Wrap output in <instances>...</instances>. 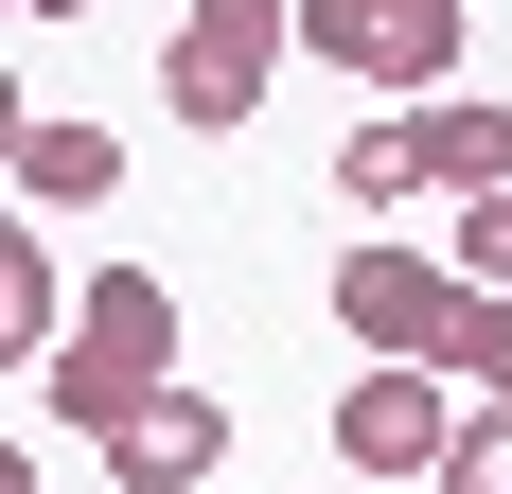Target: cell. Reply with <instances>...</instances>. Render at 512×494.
<instances>
[{
	"mask_svg": "<svg viewBox=\"0 0 512 494\" xmlns=\"http://www.w3.org/2000/svg\"><path fill=\"white\" fill-rule=\"evenodd\" d=\"M212 477H230V406H212L195 371L124 406V442H106V494H212Z\"/></svg>",
	"mask_w": 512,
	"mask_h": 494,
	"instance_id": "8992f818",
	"label": "cell"
},
{
	"mask_svg": "<svg viewBox=\"0 0 512 494\" xmlns=\"http://www.w3.org/2000/svg\"><path fill=\"white\" fill-rule=\"evenodd\" d=\"M442 265H460V283H495V300H512V177H495V195H460V230H442Z\"/></svg>",
	"mask_w": 512,
	"mask_h": 494,
	"instance_id": "4fadbf2b",
	"label": "cell"
},
{
	"mask_svg": "<svg viewBox=\"0 0 512 494\" xmlns=\"http://www.w3.org/2000/svg\"><path fill=\"white\" fill-rule=\"evenodd\" d=\"M442 371H460V389H512V300H495V283H460V318H442Z\"/></svg>",
	"mask_w": 512,
	"mask_h": 494,
	"instance_id": "8fae6325",
	"label": "cell"
},
{
	"mask_svg": "<svg viewBox=\"0 0 512 494\" xmlns=\"http://www.w3.org/2000/svg\"><path fill=\"white\" fill-rule=\"evenodd\" d=\"M301 53L371 106H424L460 89V0H301Z\"/></svg>",
	"mask_w": 512,
	"mask_h": 494,
	"instance_id": "3957f363",
	"label": "cell"
},
{
	"mask_svg": "<svg viewBox=\"0 0 512 494\" xmlns=\"http://www.w3.org/2000/svg\"><path fill=\"white\" fill-rule=\"evenodd\" d=\"M424 494H512V406H495V389L460 406V459H442V477H424Z\"/></svg>",
	"mask_w": 512,
	"mask_h": 494,
	"instance_id": "7c38bea8",
	"label": "cell"
},
{
	"mask_svg": "<svg viewBox=\"0 0 512 494\" xmlns=\"http://www.w3.org/2000/svg\"><path fill=\"white\" fill-rule=\"evenodd\" d=\"M460 371H442V353H354V389H336V459H354V477H442V459H460Z\"/></svg>",
	"mask_w": 512,
	"mask_h": 494,
	"instance_id": "277c9868",
	"label": "cell"
},
{
	"mask_svg": "<svg viewBox=\"0 0 512 494\" xmlns=\"http://www.w3.org/2000/svg\"><path fill=\"white\" fill-rule=\"evenodd\" d=\"M442 195V159H424V106H371L354 142H336V212H407Z\"/></svg>",
	"mask_w": 512,
	"mask_h": 494,
	"instance_id": "ba28073f",
	"label": "cell"
},
{
	"mask_svg": "<svg viewBox=\"0 0 512 494\" xmlns=\"http://www.w3.org/2000/svg\"><path fill=\"white\" fill-rule=\"evenodd\" d=\"M53 336H71V300H53V247H36V230H0V371H36Z\"/></svg>",
	"mask_w": 512,
	"mask_h": 494,
	"instance_id": "30bf717a",
	"label": "cell"
},
{
	"mask_svg": "<svg viewBox=\"0 0 512 494\" xmlns=\"http://www.w3.org/2000/svg\"><path fill=\"white\" fill-rule=\"evenodd\" d=\"M424 159H442V195H495V177H512V106L424 89Z\"/></svg>",
	"mask_w": 512,
	"mask_h": 494,
	"instance_id": "9c48e42d",
	"label": "cell"
},
{
	"mask_svg": "<svg viewBox=\"0 0 512 494\" xmlns=\"http://www.w3.org/2000/svg\"><path fill=\"white\" fill-rule=\"evenodd\" d=\"M495 406H512V389H495Z\"/></svg>",
	"mask_w": 512,
	"mask_h": 494,
	"instance_id": "9a60e30c",
	"label": "cell"
},
{
	"mask_svg": "<svg viewBox=\"0 0 512 494\" xmlns=\"http://www.w3.org/2000/svg\"><path fill=\"white\" fill-rule=\"evenodd\" d=\"M106 195H124V142L36 106V124H18V212H106Z\"/></svg>",
	"mask_w": 512,
	"mask_h": 494,
	"instance_id": "52a82bcc",
	"label": "cell"
},
{
	"mask_svg": "<svg viewBox=\"0 0 512 494\" xmlns=\"http://www.w3.org/2000/svg\"><path fill=\"white\" fill-rule=\"evenodd\" d=\"M301 53V0H177V53H159V106L195 124V142H230L265 106V71Z\"/></svg>",
	"mask_w": 512,
	"mask_h": 494,
	"instance_id": "7a4b0ae2",
	"label": "cell"
},
{
	"mask_svg": "<svg viewBox=\"0 0 512 494\" xmlns=\"http://www.w3.org/2000/svg\"><path fill=\"white\" fill-rule=\"evenodd\" d=\"M142 389H177V283H159V265H89L71 336L36 353V406L71 424V442H124Z\"/></svg>",
	"mask_w": 512,
	"mask_h": 494,
	"instance_id": "6da1fadb",
	"label": "cell"
},
{
	"mask_svg": "<svg viewBox=\"0 0 512 494\" xmlns=\"http://www.w3.org/2000/svg\"><path fill=\"white\" fill-rule=\"evenodd\" d=\"M18 18H89V0H18Z\"/></svg>",
	"mask_w": 512,
	"mask_h": 494,
	"instance_id": "5bb4252c",
	"label": "cell"
},
{
	"mask_svg": "<svg viewBox=\"0 0 512 494\" xmlns=\"http://www.w3.org/2000/svg\"><path fill=\"white\" fill-rule=\"evenodd\" d=\"M442 318H460V265L407 230H354L336 247V336L354 353H442Z\"/></svg>",
	"mask_w": 512,
	"mask_h": 494,
	"instance_id": "5b68a950",
	"label": "cell"
}]
</instances>
